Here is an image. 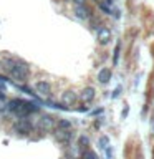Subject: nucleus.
Masks as SVG:
<instances>
[{
    "label": "nucleus",
    "instance_id": "nucleus-1",
    "mask_svg": "<svg viewBox=\"0 0 154 159\" xmlns=\"http://www.w3.org/2000/svg\"><path fill=\"white\" fill-rule=\"evenodd\" d=\"M10 75H12L15 80H18V81H27L28 76H30V68H28V65L23 63V61H15V66H13L12 71H10Z\"/></svg>",
    "mask_w": 154,
    "mask_h": 159
},
{
    "label": "nucleus",
    "instance_id": "nucleus-2",
    "mask_svg": "<svg viewBox=\"0 0 154 159\" xmlns=\"http://www.w3.org/2000/svg\"><path fill=\"white\" fill-rule=\"evenodd\" d=\"M33 131V124L28 119H18L17 123L13 124V133L15 134H22V136H27Z\"/></svg>",
    "mask_w": 154,
    "mask_h": 159
},
{
    "label": "nucleus",
    "instance_id": "nucleus-3",
    "mask_svg": "<svg viewBox=\"0 0 154 159\" xmlns=\"http://www.w3.org/2000/svg\"><path fill=\"white\" fill-rule=\"evenodd\" d=\"M55 138H57V141H58L60 144L68 146V144L73 141L75 133L71 131V129H55Z\"/></svg>",
    "mask_w": 154,
    "mask_h": 159
},
{
    "label": "nucleus",
    "instance_id": "nucleus-4",
    "mask_svg": "<svg viewBox=\"0 0 154 159\" xmlns=\"http://www.w3.org/2000/svg\"><path fill=\"white\" fill-rule=\"evenodd\" d=\"M55 126H57V121H55L50 114H43V116L38 119V129H40V131H43V133L52 131Z\"/></svg>",
    "mask_w": 154,
    "mask_h": 159
},
{
    "label": "nucleus",
    "instance_id": "nucleus-5",
    "mask_svg": "<svg viewBox=\"0 0 154 159\" xmlns=\"http://www.w3.org/2000/svg\"><path fill=\"white\" fill-rule=\"evenodd\" d=\"M96 38H98L99 45H108L111 42V30L108 27H99L98 32H96Z\"/></svg>",
    "mask_w": 154,
    "mask_h": 159
},
{
    "label": "nucleus",
    "instance_id": "nucleus-6",
    "mask_svg": "<svg viewBox=\"0 0 154 159\" xmlns=\"http://www.w3.org/2000/svg\"><path fill=\"white\" fill-rule=\"evenodd\" d=\"M76 99H78V94L75 93L73 89H66V91L61 93V103L65 104V108L73 106V104L76 103Z\"/></svg>",
    "mask_w": 154,
    "mask_h": 159
},
{
    "label": "nucleus",
    "instance_id": "nucleus-7",
    "mask_svg": "<svg viewBox=\"0 0 154 159\" xmlns=\"http://www.w3.org/2000/svg\"><path fill=\"white\" fill-rule=\"evenodd\" d=\"M25 103H27V101H23V99H20V98H13V99H10V101H8V104H7V109H8L10 113L18 114V113L23 109Z\"/></svg>",
    "mask_w": 154,
    "mask_h": 159
},
{
    "label": "nucleus",
    "instance_id": "nucleus-8",
    "mask_svg": "<svg viewBox=\"0 0 154 159\" xmlns=\"http://www.w3.org/2000/svg\"><path fill=\"white\" fill-rule=\"evenodd\" d=\"M35 89H37V93H40L42 96H50V93H52V86H50V83L43 81V80H40V81L35 83Z\"/></svg>",
    "mask_w": 154,
    "mask_h": 159
},
{
    "label": "nucleus",
    "instance_id": "nucleus-9",
    "mask_svg": "<svg viewBox=\"0 0 154 159\" xmlns=\"http://www.w3.org/2000/svg\"><path fill=\"white\" fill-rule=\"evenodd\" d=\"M94 96H96V91H94V88H93V86L84 88L83 91H81V94H79V98H81L84 103H91L93 99H94Z\"/></svg>",
    "mask_w": 154,
    "mask_h": 159
},
{
    "label": "nucleus",
    "instance_id": "nucleus-10",
    "mask_svg": "<svg viewBox=\"0 0 154 159\" xmlns=\"http://www.w3.org/2000/svg\"><path fill=\"white\" fill-rule=\"evenodd\" d=\"M98 81L101 84H106L111 81V70L109 68H101L98 71Z\"/></svg>",
    "mask_w": 154,
    "mask_h": 159
},
{
    "label": "nucleus",
    "instance_id": "nucleus-11",
    "mask_svg": "<svg viewBox=\"0 0 154 159\" xmlns=\"http://www.w3.org/2000/svg\"><path fill=\"white\" fill-rule=\"evenodd\" d=\"M75 13H76L78 18L81 20H88L91 17V12H89L88 7H84V5H76V8H75Z\"/></svg>",
    "mask_w": 154,
    "mask_h": 159
},
{
    "label": "nucleus",
    "instance_id": "nucleus-12",
    "mask_svg": "<svg viewBox=\"0 0 154 159\" xmlns=\"http://www.w3.org/2000/svg\"><path fill=\"white\" fill-rule=\"evenodd\" d=\"M15 61H17V60H12V58H7V60H3V61H2V65H3V66H2V68H3L7 73H10V71L13 70V66H15Z\"/></svg>",
    "mask_w": 154,
    "mask_h": 159
},
{
    "label": "nucleus",
    "instance_id": "nucleus-13",
    "mask_svg": "<svg viewBox=\"0 0 154 159\" xmlns=\"http://www.w3.org/2000/svg\"><path fill=\"white\" fill-rule=\"evenodd\" d=\"M71 121H68V119H58L57 123V129H71Z\"/></svg>",
    "mask_w": 154,
    "mask_h": 159
},
{
    "label": "nucleus",
    "instance_id": "nucleus-14",
    "mask_svg": "<svg viewBox=\"0 0 154 159\" xmlns=\"http://www.w3.org/2000/svg\"><path fill=\"white\" fill-rule=\"evenodd\" d=\"M119 48H121V45H116V48H114V57H113V65L118 63V58H119Z\"/></svg>",
    "mask_w": 154,
    "mask_h": 159
},
{
    "label": "nucleus",
    "instance_id": "nucleus-15",
    "mask_svg": "<svg viewBox=\"0 0 154 159\" xmlns=\"http://www.w3.org/2000/svg\"><path fill=\"white\" fill-rule=\"evenodd\" d=\"M99 148H101V149H108V138L106 136L99 138Z\"/></svg>",
    "mask_w": 154,
    "mask_h": 159
},
{
    "label": "nucleus",
    "instance_id": "nucleus-16",
    "mask_svg": "<svg viewBox=\"0 0 154 159\" xmlns=\"http://www.w3.org/2000/svg\"><path fill=\"white\" fill-rule=\"evenodd\" d=\"M83 159H96V154H94L93 151H86L83 154Z\"/></svg>",
    "mask_w": 154,
    "mask_h": 159
},
{
    "label": "nucleus",
    "instance_id": "nucleus-17",
    "mask_svg": "<svg viewBox=\"0 0 154 159\" xmlns=\"http://www.w3.org/2000/svg\"><path fill=\"white\" fill-rule=\"evenodd\" d=\"M79 144H81V148H83V146L86 148V146H88V138H86V136H81V138H79Z\"/></svg>",
    "mask_w": 154,
    "mask_h": 159
},
{
    "label": "nucleus",
    "instance_id": "nucleus-18",
    "mask_svg": "<svg viewBox=\"0 0 154 159\" xmlns=\"http://www.w3.org/2000/svg\"><path fill=\"white\" fill-rule=\"evenodd\" d=\"M151 131L154 133V109H152V114H151Z\"/></svg>",
    "mask_w": 154,
    "mask_h": 159
},
{
    "label": "nucleus",
    "instance_id": "nucleus-19",
    "mask_svg": "<svg viewBox=\"0 0 154 159\" xmlns=\"http://www.w3.org/2000/svg\"><path fill=\"white\" fill-rule=\"evenodd\" d=\"M119 93H121V86H118L116 89H114V94H113V98H116V96H119Z\"/></svg>",
    "mask_w": 154,
    "mask_h": 159
},
{
    "label": "nucleus",
    "instance_id": "nucleus-20",
    "mask_svg": "<svg viewBox=\"0 0 154 159\" xmlns=\"http://www.w3.org/2000/svg\"><path fill=\"white\" fill-rule=\"evenodd\" d=\"M73 2L76 3V5H84V2H86V0H73Z\"/></svg>",
    "mask_w": 154,
    "mask_h": 159
}]
</instances>
